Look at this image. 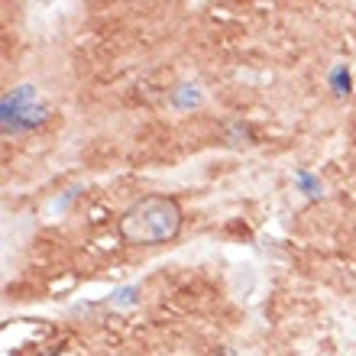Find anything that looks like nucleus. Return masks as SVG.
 Returning <instances> with one entry per match:
<instances>
[{
  "label": "nucleus",
  "mask_w": 356,
  "mask_h": 356,
  "mask_svg": "<svg viewBox=\"0 0 356 356\" xmlns=\"http://www.w3.org/2000/svg\"><path fill=\"white\" fill-rule=\"evenodd\" d=\"M181 230V207L175 197L149 195L130 204L120 217V234L123 240L140 246H159L175 240Z\"/></svg>",
  "instance_id": "obj_1"
}]
</instances>
